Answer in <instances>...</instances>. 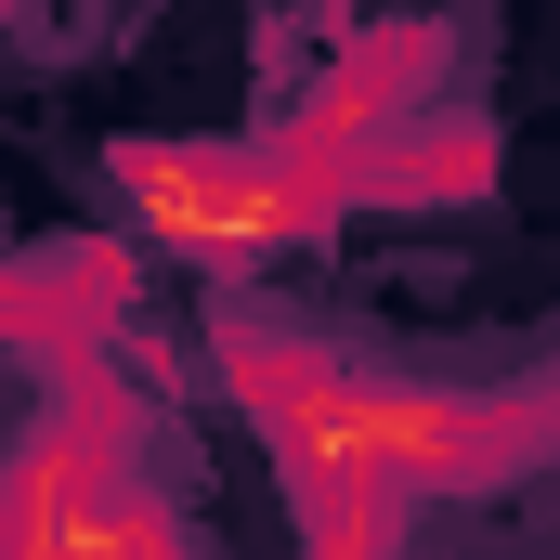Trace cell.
<instances>
[{"label": "cell", "instance_id": "obj_2", "mask_svg": "<svg viewBox=\"0 0 560 560\" xmlns=\"http://www.w3.org/2000/svg\"><path fill=\"white\" fill-rule=\"evenodd\" d=\"M131 222L156 248H183V261H275V248H300L326 222V196L287 183V170H235V156L156 143V156H131Z\"/></svg>", "mask_w": 560, "mask_h": 560}, {"label": "cell", "instance_id": "obj_1", "mask_svg": "<svg viewBox=\"0 0 560 560\" xmlns=\"http://www.w3.org/2000/svg\"><path fill=\"white\" fill-rule=\"evenodd\" d=\"M275 456L313 495L326 535H365L405 482L469 469V405H443V392H365V378H287L275 392Z\"/></svg>", "mask_w": 560, "mask_h": 560}, {"label": "cell", "instance_id": "obj_3", "mask_svg": "<svg viewBox=\"0 0 560 560\" xmlns=\"http://www.w3.org/2000/svg\"><path fill=\"white\" fill-rule=\"evenodd\" d=\"M0 560H170V509L131 495V469L105 443H52V456H26V482L0 509Z\"/></svg>", "mask_w": 560, "mask_h": 560}]
</instances>
